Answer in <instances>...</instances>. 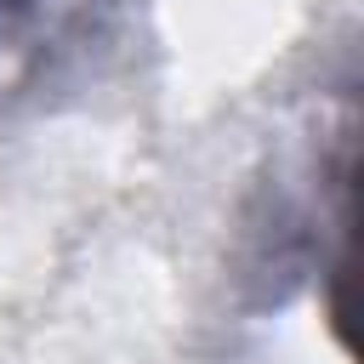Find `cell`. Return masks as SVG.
<instances>
[{
  "mask_svg": "<svg viewBox=\"0 0 364 364\" xmlns=\"http://www.w3.org/2000/svg\"><path fill=\"white\" fill-rule=\"evenodd\" d=\"M28 11H34V0H0V46L11 40V28H17Z\"/></svg>",
  "mask_w": 364,
  "mask_h": 364,
  "instance_id": "6da1fadb",
  "label": "cell"
}]
</instances>
